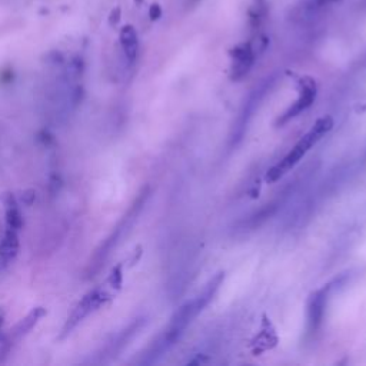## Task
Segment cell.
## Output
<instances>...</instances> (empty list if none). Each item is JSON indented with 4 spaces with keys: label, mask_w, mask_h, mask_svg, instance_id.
Here are the masks:
<instances>
[{
    "label": "cell",
    "mask_w": 366,
    "mask_h": 366,
    "mask_svg": "<svg viewBox=\"0 0 366 366\" xmlns=\"http://www.w3.org/2000/svg\"><path fill=\"white\" fill-rule=\"evenodd\" d=\"M331 126H332V122H331L329 117H323V119L317 120L314 128L308 132V134L303 136L299 140V143L289 152L288 156H285V159L281 163H278L272 170H269V173L266 176V181L267 182H275L281 176H283L290 167H293L302 159V156L309 150V148L322 137V134L331 129Z\"/></svg>",
    "instance_id": "cell-1"
},
{
    "label": "cell",
    "mask_w": 366,
    "mask_h": 366,
    "mask_svg": "<svg viewBox=\"0 0 366 366\" xmlns=\"http://www.w3.org/2000/svg\"><path fill=\"white\" fill-rule=\"evenodd\" d=\"M107 295L100 292L99 289H93L90 290L87 295H84V298L79 302V305L75 308V311L72 312L70 317L67 319L65 328H63V336H66L67 333H70V331L78 325L79 322L86 316L87 314H90L93 309L99 308L102 303H105L107 300Z\"/></svg>",
    "instance_id": "cell-2"
},
{
    "label": "cell",
    "mask_w": 366,
    "mask_h": 366,
    "mask_svg": "<svg viewBox=\"0 0 366 366\" xmlns=\"http://www.w3.org/2000/svg\"><path fill=\"white\" fill-rule=\"evenodd\" d=\"M19 253V237L16 235L15 229H7L6 235L0 243V259L7 263L13 261Z\"/></svg>",
    "instance_id": "cell-3"
},
{
    "label": "cell",
    "mask_w": 366,
    "mask_h": 366,
    "mask_svg": "<svg viewBox=\"0 0 366 366\" xmlns=\"http://www.w3.org/2000/svg\"><path fill=\"white\" fill-rule=\"evenodd\" d=\"M120 43L123 46V50L126 57L133 62L137 57V50H139V42H137V33L134 27L128 25L120 30Z\"/></svg>",
    "instance_id": "cell-4"
},
{
    "label": "cell",
    "mask_w": 366,
    "mask_h": 366,
    "mask_svg": "<svg viewBox=\"0 0 366 366\" xmlns=\"http://www.w3.org/2000/svg\"><path fill=\"white\" fill-rule=\"evenodd\" d=\"M233 70L236 75H243L245 72H248L249 66L252 65L253 60V52L250 49V46L243 45L236 48L235 53H233Z\"/></svg>",
    "instance_id": "cell-5"
},
{
    "label": "cell",
    "mask_w": 366,
    "mask_h": 366,
    "mask_svg": "<svg viewBox=\"0 0 366 366\" xmlns=\"http://www.w3.org/2000/svg\"><path fill=\"white\" fill-rule=\"evenodd\" d=\"M315 96V86L311 80H305L303 87H302V93H300V99L293 105V107L288 112V117L295 116L296 113H299L300 110H303L305 107L312 103Z\"/></svg>",
    "instance_id": "cell-6"
},
{
    "label": "cell",
    "mask_w": 366,
    "mask_h": 366,
    "mask_svg": "<svg viewBox=\"0 0 366 366\" xmlns=\"http://www.w3.org/2000/svg\"><path fill=\"white\" fill-rule=\"evenodd\" d=\"M249 22L253 27L261 26V23L267 16V3L266 0H252L249 6Z\"/></svg>",
    "instance_id": "cell-7"
},
{
    "label": "cell",
    "mask_w": 366,
    "mask_h": 366,
    "mask_svg": "<svg viewBox=\"0 0 366 366\" xmlns=\"http://www.w3.org/2000/svg\"><path fill=\"white\" fill-rule=\"evenodd\" d=\"M46 314V311L43 309V308H34V309H32L27 316L16 326V335H19V336H22V335H26L27 332L37 323V320L42 317V316H45Z\"/></svg>",
    "instance_id": "cell-8"
},
{
    "label": "cell",
    "mask_w": 366,
    "mask_h": 366,
    "mask_svg": "<svg viewBox=\"0 0 366 366\" xmlns=\"http://www.w3.org/2000/svg\"><path fill=\"white\" fill-rule=\"evenodd\" d=\"M6 222H7V226L10 229L19 231L23 226V217H22L20 210L17 209L16 206L7 208V210H6Z\"/></svg>",
    "instance_id": "cell-9"
},
{
    "label": "cell",
    "mask_w": 366,
    "mask_h": 366,
    "mask_svg": "<svg viewBox=\"0 0 366 366\" xmlns=\"http://www.w3.org/2000/svg\"><path fill=\"white\" fill-rule=\"evenodd\" d=\"M83 69H84V63L80 57H75L72 59V62L69 63V67H67V73L73 78H78L83 73Z\"/></svg>",
    "instance_id": "cell-10"
},
{
    "label": "cell",
    "mask_w": 366,
    "mask_h": 366,
    "mask_svg": "<svg viewBox=\"0 0 366 366\" xmlns=\"http://www.w3.org/2000/svg\"><path fill=\"white\" fill-rule=\"evenodd\" d=\"M109 282L113 288L119 289L122 286V265H117L116 267H113L110 278H109Z\"/></svg>",
    "instance_id": "cell-11"
},
{
    "label": "cell",
    "mask_w": 366,
    "mask_h": 366,
    "mask_svg": "<svg viewBox=\"0 0 366 366\" xmlns=\"http://www.w3.org/2000/svg\"><path fill=\"white\" fill-rule=\"evenodd\" d=\"M10 346H12V342H10V340L7 339L6 336H0V362L9 355Z\"/></svg>",
    "instance_id": "cell-12"
},
{
    "label": "cell",
    "mask_w": 366,
    "mask_h": 366,
    "mask_svg": "<svg viewBox=\"0 0 366 366\" xmlns=\"http://www.w3.org/2000/svg\"><path fill=\"white\" fill-rule=\"evenodd\" d=\"M34 199H36V192L33 190V189H27L23 192V195H22V200H23V203L25 205H32L33 202H34Z\"/></svg>",
    "instance_id": "cell-13"
},
{
    "label": "cell",
    "mask_w": 366,
    "mask_h": 366,
    "mask_svg": "<svg viewBox=\"0 0 366 366\" xmlns=\"http://www.w3.org/2000/svg\"><path fill=\"white\" fill-rule=\"evenodd\" d=\"M83 96H84V90H83L82 87H76V89L72 92V103L75 106L79 105V103L82 102Z\"/></svg>",
    "instance_id": "cell-14"
},
{
    "label": "cell",
    "mask_w": 366,
    "mask_h": 366,
    "mask_svg": "<svg viewBox=\"0 0 366 366\" xmlns=\"http://www.w3.org/2000/svg\"><path fill=\"white\" fill-rule=\"evenodd\" d=\"M59 187H60V179H59L57 175H53L52 178H50V181H49V190H50V193H53V195L57 193Z\"/></svg>",
    "instance_id": "cell-15"
},
{
    "label": "cell",
    "mask_w": 366,
    "mask_h": 366,
    "mask_svg": "<svg viewBox=\"0 0 366 366\" xmlns=\"http://www.w3.org/2000/svg\"><path fill=\"white\" fill-rule=\"evenodd\" d=\"M120 20V7H116L110 12V16H109V23L112 26H115L116 23H119Z\"/></svg>",
    "instance_id": "cell-16"
},
{
    "label": "cell",
    "mask_w": 366,
    "mask_h": 366,
    "mask_svg": "<svg viewBox=\"0 0 366 366\" xmlns=\"http://www.w3.org/2000/svg\"><path fill=\"white\" fill-rule=\"evenodd\" d=\"M160 15H162L160 6H159V4H152L150 9H149V16H150V19H152V20H157V19L160 17Z\"/></svg>",
    "instance_id": "cell-17"
},
{
    "label": "cell",
    "mask_w": 366,
    "mask_h": 366,
    "mask_svg": "<svg viewBox=\"0 0 366 366\" xmlns=\"http://www.w3.org/2000/svg\"><path fill=\"white\" fill-rule=\"evenodd\" d=\"M3 202H4V205H6L7 208L16 206V202H15V198H13L12 193H4V195H3Z\"/></svg>",
    "instance_id": "cell-18"
},
{
    "label": "cell",
    "mask_w": 366,
    "mask_h": 366,
    "mask_svg": "<svg viewBox=\"0 0 366 366\" xmlns=\"http://www.w3.org/2000/svg\"><path fill=\"white\" fill-rule=\"evenodd\" d=\"M335 1H338V0H315V3L319 4L320 7H322V6H326V4H331V3H335Z\"/></svg>",
    "instance_id": "cell-19"
},
{
    "label": "cell",
    "mask_w": 366,
    "mask_h": 366,
    "mask_svg": "<svg viewBox=\"0 0 366 366\" xmlns=\"http://www.w3.org/2000/svg\"><path fill=\"white\" fill-rule=\"evenodd\" d=\"M3 319H4V314H3V311H1V308H0V326L3 325Z\"/></svg>",
    "instance_id": "cell-20"
},
{
    "label": "cell",
    "mask_w": 366,
    "mask_h": 366,
    "mask_svg": "<svg viewBox=\"0 0 366 366\" xmlns=\"http://www.w3.org/2000/svg\"><path fill=\"white\" fill-rule=\"evenodd\" d=\"M136 1H139V3H140V1H142V0H136Z\"/></svg>",
    "instance_id": "cell-21"
}]
</instances>
